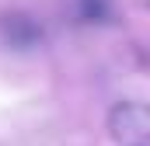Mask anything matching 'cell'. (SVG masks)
Here are the masks:
<instances>
[{
  "instance_id": "cell-2",
  "label": "cell",
  "mask_w": 150,
  "mask_h": 146,
  "mask_svg": "<svg viewBox=\"0 0 150 146\" xmlns=\"http://www.w3.org/2000/svg\"><path fill=\"white\" fill-rule=\"evenodd\" d=\"M80 7H84L87 18H98V14L105 11V0H80Z\"/></svg>"
},
{
  "instance_id": "cell-1",
  "label": "cell",
  "mask_w": 150,
  "mask_h": 146,
  "mask_svg": "<svg viewBox=\"0 0 150 146\" xmlns=\"http://www.w3.org/2000/svg\"><path fill=\"white\" fill-rule=\"evenodd\" d=\"M108 132L122 146H147L150 136V111L143 101H119L108 111Z\"/></svg>"
}]
</instances>
